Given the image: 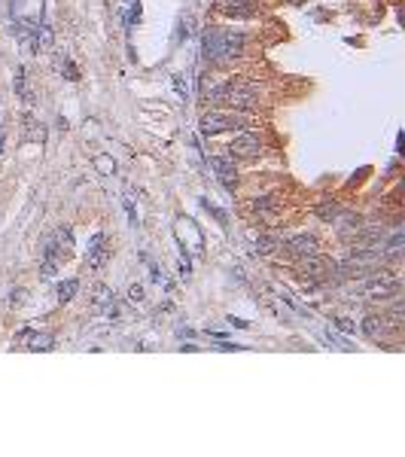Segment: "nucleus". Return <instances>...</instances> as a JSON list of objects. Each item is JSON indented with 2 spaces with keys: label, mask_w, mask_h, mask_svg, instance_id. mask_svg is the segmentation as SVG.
<instances>
[{
  "label": "nucleus",
  "mask_w": 405,
  "mask_h": 457,
  "mask_svg": "<svg viewBox=\"0 0 405 457\" xmlns=\"http://www.w3.org/2000/svg\"><path fill=\"white\" fill-rule=\"evenodd\" d=\"M198 128H201V135L205 137H216V135H223V131H235V128H253V119L247 113H238V110H232V113H223V110H210L201 116V122H198Z\"/></svg>",
  "instance_id": "1"
},
{
  "label": "nucleus",
  "mask_w": 405,
  "mask_h": 457,
  "mask_svg": "<svg viewBox=\"0 0 405 457\" xmlns=\"http://www.w3.org/2000/svg\"><path fill=\"white\" fill-rule=\"evenodd\" d=\"M229 156L232 159H259V156H263V137L250 128L238 131L229 144Z\"/></svg>",
  "instance_id": "2"
},
{
  "label": "nucleus",
  "mask_w": 405,
  "mask_h": 457,
  "mask_svg": "<svg viewBox=\"0 0 405 457\" xmlns=\"http://www.w3.org/2000/svg\"><path fill=\"white\" fill-rule=\"evenodd\" d=\"M13 34L22 43L24 52H37V49H40V24H37V19H28V15H13Z\"/></svg>",
  "instance_id": "3"
},
{
  "label": "nucleus",
  "mask_w": 405,
  "mask_h": 457,
  "mask_svg": "<svg viewBox=\"0 0 405 457\" xmlns=\"http://www.w3.org/2000/svg\"><path fill=\"white\" fill-rule=\"evenodd\" d=\"M110 238H107V232H95V235L89 238V247H86V265L91 271H101L107 265L110 260Z\"/></svg>",
  "instance_id": "4"
},
{
  "label": "nucleus",
  "mask_w": 405,
  "mask_h": 457,
  "mask_svg": "<svg viewBox=\"0 0 405 457\" xmlns=\"http://www.w3.org/2000/svg\"><path fill=\"white\" fill-rule=\"evenodd\" d=\"M15 347H24V351H34V354L52 351V347H55V336H52V332H37V329L24 327L19 336H15Z\"/></svg>",
  "instance_id": "5"
},
{
  "label": "nucleus",
  "mask_w": 405,
  "mask_h": 457,
  "mask_svg": "<svg viewBox=\"0 0 405 457\" xmlns=\"http://www.w3.org/2000/svg\"><path fill=\"white\" fill-rule=\"evenodd\" d=\"M244 49H247V37H244V31H223L219 28V58H223V61H235V58H241Z\"/></svg>",
  "instance_id": "6"
},
{
  "label": "nucleus",
  "mask_w": 405,
  "mask_h": 457,
  "mask_svg": "<svg viewBox=\"0 0 405 457\" xmlns=\"http://www.w3.org/2000/svg\"><path fill=\"white\" fill-rule=\"evenodd\" d=\"M210 168H214L216 180L223 183L229 193H235V189H238V168H235V159H232V156H214V159H210Z\"/></svg>",
  "instance_id": "7"
},
{
  "label": "nucleus",
  "mask_w": 405,
  "mask_h": 457,
  "mask_svg": "<svg viewBox=\"0 0 405 457\" xmlns=\"http://www.w3.org/2000/svg\"><path fill=\"white\" fill-rule=\"evenodd\" d=\"M281 250H286L290 256H311V253H320V241L317 235H308V232H302V235H293V238H286L284 244H281Z\"/></svg>",
  "instance_id": "8"
},
{
  "label": "nucleus",
  "mask_w": 405,
  "mask_h": 457,
  "mask_svg": "<svg viewBox=\"0 0 405 457\" xmlns=\"http://www.w3.org/2000/svg\"><path fill=\"white\" fill-rule=\"evenodd\" d=\"M360 329L366 332L372 342H390V332H393V327L387 323L384 314H366L360 323Z\"/></svg>",
  "instance_id": "9"
},
{
  "label": "nucleus",
  "mask_w": 405,
  "mask_h": 457,
  "mask_svg": "<svg viewBox=\"0 0 405 457\" xmlns=\"http://www.w3.org/2000/svg\"><path fill=\"white\" fill-rule=\"evenodd\" d=\"M219 13H226L229 19H256V3L253 0H216Z\"/></svg>",
  "instance_id": "10"
},
{
  "label": "nucleus",
  "mask_w": 405,
  "mask_h": 457,
  "mask_svg": "<svg viewBox=\"0 0 405 457\" xmlns=\"http://www.w3.org/2000/svg\"><path fill=\"white\" fill-rule=\"evenodd\" d=\"M332 269V262L323 260L320 253H311V256H302V265H299V271L305 274V278H323V274Z\"/></svg>",
  "instance_id": "11"
},
{
  "label": "nucleus",
  "mask_w": 405,
  "mask_h": 457,
  "mask_svg": "<svg viewBox=\"0 0 405 457\" xmlns=\"http://www.w3.org/2000/svg\"><path fill=\"white\" fill-rule=\"evenodd\" d=\"M201 52L210 64H219V28H205V37H201Z\"/></svg>",
  "instance_id": "12"
},
{
  "label": "nucleus",
  "mask_w": 405,
  "mask_h": 457,
  "mask_svg": "<svg viewBox=\"0 0 405 457\" xmlns=\"http://www.w3.org/2000/svg\"><path fill=\"white\" fill-rule=\"evenodd\" d=\"M186 235H189V241H192V250L201 253V247H205V238H201V232H198V226H196V220L180 217V220H177V238H186Z\"/></svg>",
  "instance_id": "13"
},
{
  "label": "nucleus",
  "mask_w": 405,
  "mask_h": 457,
  "mask_svg": "<svg viewBox=\"0 0 405 457\" xmlns=\"http://www.w3.org/2000/svg\"><path fill=\"white\" fill-rule=\"evenodd\" d=\"M341 213V204L335 202V198H323V202L314 204V217L323 220V223H335V217Z\"/></svg>",
  "instance_id": "14"
},
{
  "label": "nucleus",
  "mask_w": 405,
  "mask_h": 457,
  "mask_svg": "<svg viewBox=\"0 0 405 457\" xmlns=\"http://www.w3.org/2000/svg\"><path fill=\"white\" fill-rule=\"evenodd\" d=\"M52 241H55L58 253H61V260H64V256L73 250V232H71V226H58V232L52 235Z\"/></svg>",
  "instance_id": "15"
},
{
  "label": "nucleus",
  "mask_w": 405,
  "mask_h": 457,
  "mask_svg": "<svg viewBox=\"0 0 405 457\" xmlns=\"http://www.w3.org/2000/svg\"><path fill=\"white\" fill-rule=\"evenodd\" d=\"M43 137H46V131L43 126H40L34 116H24V140H34V144H43Z\"/></svg>",
  "instance_id": "16"
},
{
  "label": "nucleus",
  "mask_w": 405,
  "mask_h": 457,
  "mask_svg": "<svg viewBox=\"0 0 405 457\" xmlns=\"http://www.w3.org/2000/svg\"><path fill=\"white\" fill-rule=\"evenodd\" d=\"M13 86H15V95H19L24 104H34V95L28 89V73H24V68L15 70V82H13Z\"/></svg>",
  "instance_id": "17"
},
{
  "label": "nucleus",
  "mask_w": 405,
  "mask_h": 457,
  "mask_svg": "<svg viewBox=\"0 0 405 457\" xmlns=\"http://www.w3.org/2000/svg\"><path fill=\"white\" fill-rule=\"evenodd\" d=\"M77 290H80V280H61V284H58V290H55V293H58V302H61V305H67V302H73V296H77Z\"/></svg>",
  "instance_id": "18"
},
{
  "label": "nucleus",
  "mask_w": 405,
  "mask_h": 457,
  "mask_svg": "<svg viewBox=\"0 0 405 457\" xmlns=\"http://www.w3.org/2000/svg\"><path fill=\"white\" fill-rule=\"evenodd\" d=\"M281 244H284V238H277V235H259L256 253H274V250H281Z\"/></svg>",
  "instance_id": "19"
},
{
  "label": "nucleus",
  "mask_w": 405,
  "mask_h": 457,
  "mask_svg": "<svg viewBox=\"0 0 405 457\" xmlns=\"http://www.w3.org/2000/svg\"><path fill=\"white\" fill-rule=\"evenodd\" d=\"M113 290L104 287V284H98L95 287V308H113Z\"/></svg>",
  "instance_id": "20"
},
{
  "label": "nucleus",
  "mask_w": 405,
  "mask_h": 457,
  "mask_svg": "<svg viewBox=\"0 0 405 457\" xmlns=\"http://www.w3.org/2000/svg\"><path fill=\"white\" fill-rule=\"evenodd\" d=\"M95 168H98L101 174H104V177H113V174H116V162L110 159V156L98 153V156H95Z\"/></svg>",
  "instance_id": "21"
},
{
  "label": "nucleus",
  "mask_w": 405,
  "mask_h": 457,
  "mask_svg": "<svg viewBox=\"0 0 405 457\" xmlns=\"http://www.w3.org/2000/svg\"><path fill=\"white\" fill-rule=\"evenodd\" d=\"M253 211H256V213H274V211H277V202H274L272 195L256 198V202H253Z\"/></svg>",
  "instance_id": "22"
},
{
  "label": "nucleus",
  "mask_w": 405,
  "mask_h": 457,
  "mask_svg": "<svg viewBox=\"0 0 405 457\" xmlns=\"http://www.w3.org/2000/svg\"><path fill=\"white\" fill-rule=\"evenodd\" d=\"M140 22V0H128V15H125V28H134Z\"/></svg>",
  "instance_id": "23"
},
{
  "label": "nucleus",
  "mask_w": 405,
  "mask_h": 457,
  "mask_svg": "<svg viewBox=\"0 0 405 457\" xmlns=\"http://www.w3.org/2000/svg\"><path fill=\"white\" fill-rule=\"evenodd\" d=\"M61 73H64V77L71 80V82H77V80H80V70L73 68V61H71V58H64V64H61Z\"/></svg>",
  "instance_id": "24"
},
{
  "label": "nucleus",
  "mask_w": 405,
  "mask_h": 457,
  "mask_svg": "<svg viewBox=\"0 0 405 457\" xmlns=\"http://www.w3.org/2000/svg\"><path fill=\"white\" fill-rule=\"evenodd\" d=\"M332 323H335V327H339L341 332H357V323H353V320H348V317H335Z\"/></svg>",
  "instance_id": "25"
},
{
  "label": "nucleus",
  "mask_w": 405,
  "mask_h": 457,
  "mask_svg": "<svg viewBox=\"0 0 405 457\" xmlns=\"http://www.w3.org/2000/svg\"><path fill=\"white\" fill-rule=\"evenodd\" d=\"M128 302H131V305H140V302H143V287H140V284H134V287L128 290Z\"/></svg>",
  "instance_id": "26"
},
{
  "label": "nucleus",
  "mask_w": 405,
  "mask_h": 457,
  "mask_svg": "<svg viewBox=\"0 0 405 457\" xmlns=\"http://www.w3.org/2000/svg\"><path fill=\"white\" fill-rule=\"evenodd\" d=\"M58 271V260H43V278H55Z\"/></svg>",
  "instance_id": "27"
},
{
  "label": "nucleus",
  "mask_w": 405,
  "mask_h": 457,
  "mask_svg": "<svg viewBox=\"0 0 405 457\" xmlns=\"http://www.w3.org/2000/svg\"><path fill=\"white\" fill-rule=\"evenodd\" d=\"M0 156H3V135H0Z\"/></svg>",
  "instance_id": "28"
}]
</instances>
